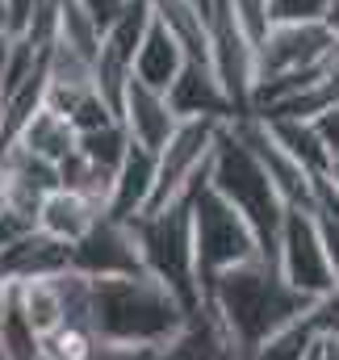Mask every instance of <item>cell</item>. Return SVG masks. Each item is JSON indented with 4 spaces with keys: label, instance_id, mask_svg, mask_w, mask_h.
Returning <instances> with one entry per match:
<instances>
[{
    "label": "cell",
    "instance_id": "obj_22",
    "mask_svg": "<svg viewBox=\"0 0 339 360\" xmlns=\"http://www.w3.org/2000/svg\"><path fill=\"white\" fill-rule=\"evenodd\" d=\"M0 348L8 360H38L42 356V335L30 327L21 302H17V289L8 293V306L0 314Z\"/></svg>",
    "mask_w": 339,
    "mask_h": 360
},
{
    "label": "cell",
    "instance_id": "obj_33",
    "mask_svg": "<svg viewBox=\"0 0 339 360\" xmlns=\"http://www.w3.org/2000/svg\"><path fill=\"white\" fill-rule=\"evenodd\" d=\"M323 180H327V184L339 193V160H331V168H327V176H323Z\"/></svg>",
    "mask_w": 339,
    "mask_h": 360
},
{
    "label": "cell",
    "instance_id": "obj_20",
    "mask_svg": "<svg viewBox=\"0 0 339 360\" xmlns=\"http://www.w3.org/2000/svg\"><path fill=\"white\" fill-rule=\"evenodd\" d=\"M151 4L147 0H130L126 4V13L101 34V46L109 51V55H117L122 63H134V51L143 46V34H147V25H151Z\"/></svg>",
    "mask_w": 339,
    "mask_h": 360
},
{
    "label": "cell",
    "instance_id": "obj_7",
    "mask_svg": "<svg viewBox=\"0 0 339 360\" xmlns=\"http://www.w3.org/2000/svg\"><path fill=\"white\" fill-rule=\"evenodd\" d=\"M276 272L285 276V285H293L306 297H319L323 289L335 285L327 252H323V235L314 226V214L302 205H285L281 235H276Z\"/></svg>",
    "mask_w": 339,
    "mask_h": 360
},
{
    "label": "cell",
    "instance_id": "obj_39",
    "mask_svg": "<svg viewBox=\"0 0 339 360\" xmlns=\"http://www.w3.org/2000/svg\"><path fill=\"white\" fill-rule=\"evenodd\" d=\"M0 25H4V21H0Z\"/></svg>",
    "mask_w": 339,
    "mask_h": 360
},
{
    "label": "cell",
    "instance_id": "obj_17",
    "mask_svg": "<svg viewBox=\"0 0 339 360\" xmlns=\"http://www.w3.org/2000/svg\"><path fill=\"white\" fill-rule=\"evenodd\" d=\"M151 360H248V356H243V352L231 344V335L201 310V314L188 319V327H184L172 344H164Z\"/></svg>",
    "mask_w": 339,
    "mask_h": 360
},
{
    "label": "cell",
    "instance_id": "obj_25",
    "mask_svg": "<svg viewBox=\"0 0 339 360\" xmlns=\"http://www.w3.org/2000/svg\"><path fill=\"white\" fill-rule=\"evenodd\" d=\"M310 214H314V226H319V235H323V252H327L331 276L339 281V193L323 176L314 180V201H310Z\"/></svg>",
    "mask_w": 339,
    "mask_h": 360
},
{
    "label": "cell",
    "instance_id": "obj_26",
    "mask_svg": "<svg viewBox=\"0 0 339 360\" xmlns=\"http://www.w3.org/2000/svg\"><path fill=\"white\" fill-rule=\"evenodd\" d=\"M331 0H268V25H310L327 21Z\"/></svg>",
    "mask_w": 339,
    "mask_h": 360
},
{
    "label": "cell",
    "instance_id": "obj_34",
    "mask_svg": "<svg viewBox=\"0 0 339 360\" xmlns=\"http://www.w3.org/2000/svg\"><path fill=\"white\" fill-rule=\"evenodd\" d=\"M8 293H13V285L0 276V314H4V306H8Z\"/></svg>",
    "mask_w": 339,
    "mask_h": 360
},
{
    "label": "cell",
    "instance_id": "obj_31",
    "mask_svg": "<svg viewBox=\"0 0 339 360\" xmlns=\"http://www.w3.org/2000/svg\"><path fill=\"white\" fill-rule=\"evenodd\" d=\"M319 360H339V340H319Z\"/></svg>",
    "mask_w": 339,
    "mask_h": 360
},
{
    "label": "cell",
    "instance_id": "obj_2",
    "mask_svg": "<svg viewBox=\"0 0 339 360\" xmlns=\"http://www.w3.org/2000/svg\"><path fill=\"white\" fill-rule=\"evenodd\" d=\"M88 327L109 344L160 352L188 327V310L151 272L88 276Z\"/></svg>",
    "mask_w": 339,
    "mask_h": 360
},
{
    "label": "cell",
    "instance_id": "obj_23",
    "mask_svg": "<svg viewBox=\"0 0 339 360\" xmlns=\"http://www.w3.org/2000/svg\"><path fill=\"white\" fill-rule=\"evenodd\" d=\"M126 147H130V134L122 122H109L101 130H88V134H76V151L84 155L88 164H96L101 172H117V164L126 160Z\"/></svg>",
    "mask_w": 339,
    "mask_h": 360
},
{
    "label": "cell",
    "instance_id": "obj_24",
    "mask_svg": "<svg viewBox=\"0 0 339 360\" xmlns=\"http://www.w3.org/2000/svg\"><path fill=\"white\" fill-rule=\"evenodd\" d=\"M314 331H310V323H306V314L298 319V323H289V327H281V331H272L268 340H260L248 360H306V352L314 348Z\"/></svg>",
    "mask_w": 339,
    "mask_h": 360
},
{
    "label": "cell",
    "instance_id": "obj_4",
    "mask_svg": "<svg viewBox=\"0 0 339 360\" xmlns=\"http://www.w3.org/2000/svg\"><path fill=\"white\" fill-rule=\"evenodd\" d=\"M126 222L139 243L143 269L160 285H168V293L188 310V319H197L205 310V297H201V276H197V256H193V193L155 214H139Z\"/></svg>",
    "mask_w": 339,
    "mask_h": 360
},
{
    "label": "cell",
    "instance_id": "obj_11",
    "mask_svg": "<svg viewBox=\"0 0 339 360\" xmlns=\"http://www.w3.org/2000/svg\"><path fill=\"white\" fill-rule=\"evenodd\" d=\"M164 96H168L172 113H176L180 122H188V117L235 122V105H231V96L222 92V84H218V76H214L210 63H193V59H188Z\"/></svg>",
    "mask_w": 339,
    "mask_h": 360
},
{
    "label": "cell",
    "instance_id": "obj_13",
    "mask_svg": "<svg viewBox=\"0 0 339 360\" xmlns=\"http://www.w3.org/2000/svg\"><path fill=\"white\" fill-rule=\"evenodd\" d=\"M151 188H155V151L130 143L126 147V160L117 164L113 172V193H109V205H105V218H139L151 201Z\"/></svg>",
    "mask_w": 339,
    "mask_h": 360
},
{
    "label": "cell",
    "instance_id": "obj_30",
    "mask_svg": "<svg viewBox=\"0 0 339 360\" xmlns=\"http://www.w3.org/2000/svg\"><path fill=\"white\" fill-rule=\"evenodd\" d=\"M38 4H42V0H4V30H8V34H21L25 21H30V13H34Z\"/></svg>",
    "mask_w": 339,
    "mask_h": 360
},
{
    "label": "cell",
    "instance_id": "obj_8",
    "mask_svg": "<svg viewBox=\"0 0 339 360\" xmlns=\"http://www.w3.org/2000/svg\"><path fill=\"white\" fill-rule=\"evenodd\" d=\"M335 51H339V38L327 30V21H310V25H268V34L255 46V80L327 63Z\"/></svg>",
    "mask_w": 339,
    "mask_h": 360
},
{
    "label": "cell",
    "instance_id": "obj_29",
    "mask_svg": "<svg viewBox=\"0 0 339 360\" xmlns=\"http://www.w3.org/2000/svg\"><path fill=\"white\" fill-rule=\"evenodd\" d=\"M76 4H80L88 17H92V25L105 34V30H109V25L126 13V4H130V0H76Z\"/></svg>",
    "mask_w": 339,
    "mask_h": 360
},
{
    "label": "cell",
    "instance_id": "obj_38",
    "mask_svg": "<svg viewBox=\"0 0 339 360\" xmlns=\"http://www.w3.org/2000/svg\"><path fill=\"white\" fill-rule=\"evenodd\" d=\"M38 360H46V356H38Z\"/></svg>",
    "mask_w": 339,
    "mask_h": 360
},
{
    "label": "cell",
    "instance_id": "obj_18",
    "mask_svg": "<svg viewBox=\"0 0 339 360\" xmlns=\"http://www.w3.org/2000/svg\"><path fill=\"white\" fill-rule=\"evenodd\" d=\"M264 122V130H268V139L306 172V176H327V168H331V155H327V147H323V139L314 134V126L310 122H298V117H260Z\"/></svg>",
    "mask_w": 339,
    "mask_h": 360
},
{
    "label": "cell",
    "instance_id": "obj_12",
    "mask_svg": "<svg viewBox=\"0 0 339 360\" xmlns=\"http://www.w3.org/2000/svg\"><path fill=\"white\" fill-rule=\"evenodd\" d=\"M117 122L126 126L130 143H139V147H147V151H160L172 139V130L180 126V117L172 113L168 96L155 92V89H147V84H139L134 76H130V84H126Z\"/></svg>",
    "mask_w": 339,
    "mask_h": 360
},
{
    "label": "cell",
    "instance_id": "obj_1",
    "mask_svg": "<svg viewBox=\"0 0 339 360\" xmlns=\"http://www.w3.org/2000/svg\"><path fill=\"white\" fill-rule=\"evenodd\" d=\"M201 297H205V314L231 335V344L243 356L260 340H268L272 331L298 323L310 310V297L298 293L293 285H285L276 264L264 260V256L210 276L201 285Z\"/></svg>",
    "mask_w": 339,
    "mask_h": 360
},
{
    "label": "cell",
    "instance_id": "obj_21",
    "mask_svg": "<svg viewBox=\"0 0 339 360\" xmlns=\"http://www.w3.org/2000/svg\"><path fill=\"white\" fill-rule=\"evenodd\" d=\"M55 46H68V51H76V55H80V59H88V63H92V59H96V51H101V30L92 25V17H88L76 0H59Z\"/></svg>",
    "mask_w": 339,
    "mask_h": 360
},
{
    "label": "cell",
    "instance_id": "obj_28",
    "mask_svg": "<svg viewBox=\"0 0 339 360\" xmlns=\"http://www.w3.org/2000/svg\"><path fill=\"white\" fill-rule=\"evenodd\" d=\"M310 126H314V134L323 139L327 155L339 160V101H335V105H327L323 113H314V117H310Z\"/></svg>",
    "mask_w": 339,
    "mask_h": 360
},
{
    "label": "cell",
    "instance_id": "obj_9",
    "mask_svg": "<svg viewBox=\"0 0 339 360\" xmlns=\"http://www.w3.org/2000/svg\"><path fill=\"white\" fill-rule=\"evenodd\" d=\"M72 269L84 276H139V272H147L139 243L130 235V222H117V218H101L80 243H72Z\"/></svg>",
    "mask_w": 339,
    "mask_h": 360
},
{
    "label": "cell",
    "instance_id": "obj_37",
    "mask_svg": "<svg viewBox=\"0 0 339 360\" xmlns=\"http://www.w3.org/2000/svg\"><path fill=\"white\" fill-rule=\"evenodd\" d=\"M0 360H8V356H4V348H0Z\"/></svg>",
    "mask_w": 339,
    "mask_h": 360
},
{
    "label": "cell",
    "instance_id": "obj_6",
    "mask_svg": "<svg viewBox=\"0 0 339 360\" xmlns=\"http://www.w3.org/2000/svg\"><path fill=\"white\" fill-rule=\"evenodd\" d=\"M226 122H205V117H188L172 130V139L155 151V188L143 214H155L172 201L197 193L210 176V155L218 143V130Z\"/></svg>",
    "mask_w": 339,
    "mask_h": 360
},
{
    "label": "cell",
    "instance_id": "obj_14",
    "mask_svg": "<svg viewBox=\"0 0 339 360\" xmlns=\"http://www.w3.org/2000/svg\"><path fill=\"white\" fill-rule=\"evenodd\" d=\"M184 63H188V55H184V46L176 42V34H172L164 21L151 17V25H147V34H143V46L134 51L130 76H134L139 84H147V89L168 92Z\"/></svg>",
    "mask_w": 339,
    "mask_h": 360
},
{
    "label": "cell",
    "instance_id": "obj_32",
    "mask_svg": "<svg viewBox=\"0 0 339 360\" xmlns=\"http://www.w3.org/2000/svg\"><path fill=\"white\" fill-rule=\"evenodd\" d=\"M8 42H13V34L0 25V80H4V63H8Z\"/></svg>",
    "mask_w": 339,
    "mask_h": 360
},
{
    "label": "cell",
    "instance_id": "obj_27",
    "mask_svg": "<svg viewBox=\"0 0 339 360\" xmlns=\"http://www.w3.org/2000/svg\"><path fill=\"white\" fill-rule=\"evenodd\" d=\"M306 323H310V331L319 340H339V281L331 289H323L319 297H310Z\"/></svg>",
    "mask_w": 339,
    "mask_h": 360
},
{
    "label": "cell",
    "instance_id": "obj_36",
    "mask_svg": "<svg viewBox=\"0 0 339 360\" xmlns=\"http://www.w3.org/2000/svg\"><path fill=\"white\" fill-rule=\"evenodd\" d=\"M0 21H4V0H0Z\"/></svg>",
    "mask_w": 339,
    "mask_h": 360
},
{
    "label": "cell",
    "instance_id": "obj_5",
    "mask_svg": "<svg viewBox=\"0 0 339 360\" xmlns=\"http://www.w3.org/2000/svg\"><path fill=\"white\" fill-rule=\"evenodd\" d=\"M193 256H197V276L201 285L218 272L235 269V264H248L260 256V239L248 226V218L205 184L193 193Z\"/></svg>",
    "mask_w": 339,
    "mask_h": 360
},
{
    "label": "cell",
    "instance_id": "obj_35",
    "mask_svg": "<svg viewBox=\"0 0 339 360\" xmlns=\"http://www.w3.org/2000/svg\"><path fill=\"white\" fill-rule=\"evenodd\" d=\"M193 4H197V8H201L205 17H210V4H214V0H193Z\"/></svg>",
    "mask_w": 339,
    "mask_h": 360
},
{
    "label": "cell",
    "instance_id": "obj_15",
    "mask_svg": "<svg viewBox=\"0 0 339 360\" xmlns=\"http://www.w3.org/2000/svg\"><path fill=\"white\" fill-rule=\"evenodd\" d=\"M101 218H105V210L72 188H51L38 205V231H46L51 239H63V243H80Z\"/></svg>",
    "mask_w": 339,
    "mask_h": 360
},
{
    "label": "cell",
    "instance_id": "obj_16",
    "mask_svg": "<svg viewBox=\"0 0 339 360\" xmlns=\"http://www.w3.org/2000/svg\"><path fill=\"white\" fill-rule=\"evenodd\" d=\"M13 147H21L25 155H34V160L59 168V164L76 151V130H72V122H68L63 113H55L51 105H42V109L21 126V134L13 139ZM4 151H8V147H4Z\"/></svg>",
    "mask_w": 339,
    "mask_h": 360
},
{
    "label": "cell",
    "instance_id": "obj_3",
    "mask_svg": "<svg viewBox=\"0 0 339 360\" xmlns=\"http://www.w3.org/2000/svg\"><path fill=\"white\" fill-rule=\"evenodd\" d=\"M210 188L222 193L248 218V226L260 239V256L276 264V235H281L285 201H281L276 184L268 180L264 164L255 160V151L235 134L231 122L218 130V143H214V155H210Z\"/></svg>",
    "mask_w": 339,
    "mask_h": 360
},
{
    "label": "cell",
    "instance_id": "obj_19",
    "mask_svg": "<svg viewBox=\"0 0 339 360\" xmlns=\"http://www.w3.org/2000/svg\"><path fill=\"white\" fill-rule=\"evenodd\" d=\"M13 289H17V302H21V310H25L30 327H34L42 340L68 323V306H63V289H59V276L25 281V285H13Z\"/></svg>",
    "mask_w": 339,
    "mask_h": 360
},
{
    "label": "cell",
    "instance_id": "obj_10",
    "mask_svg": "<svg viewBox=\"0 0 339 360\" xmlns=\"http://www.w3.org/2000/svg\"><path fill=\"white\" fill-rule=\"evenodd\" d=\"M72 269V243L51 239L46 231H25L21 239H13L8 248H0V276L8 285H25V281H42V276H59Z\"/></svg>",
    "mask_w": 339,
    "mask_h": 360
}]
</instances>
